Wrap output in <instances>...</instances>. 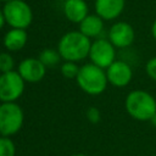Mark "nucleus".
I'll return each instance as SVG.
<instances>
[{
  "label": "nucleus",
  "mask_w": 156,
  "mask_h": 156,
  "mask_svg": "<svg viewBox=\"0 0 156 156\" xmlns=\"http://www.w3.org/2000/svg\"><path fill=\"white\" fill-rule=\"evenodd\" d=\"M150 123H151V126H152V127H155V128H156V113H155V115H154V117L150 119Z\"/></svg>",
  "instance_id": "23"
},
{
  "label": "nucleus",
  "mask_w": 156,
  "mask_h": 156,
  "mask_svg": "<svg viewBox=\"0 0 156 156\" xmlns=\"http://www.w3.org/2000/svg\"><path fill=\"white\" fill-rule=\"evenodd\" d=\"M87 118H88V121L91 122V123H98V122H100V119H101L100 110L96 108V107H89L88 111H87Z\"/></svg>",
  "instance_id": "20"
},
{
  "label": "nucleus",
  "mask_w": 156,
  "mask_h": 156,
  "mask_svg": "<svg viewBox=\"0 0 156 156\" xmlns=\"http://www.w3.org/2000/svg\"><path fill=\"white\" fill-rule=\"evenodd\" d=\"M106 76L110 84L116 88H123L132 82L133 69L128 62L116 60L111 66L106 68Z\"/></svg>",
  "instance_id": "8"
},
{
  "label": "nucleus",
  "mask_w": 156,
  "mask_h": 156,
  "mask_svg": "<svg viewBox=\"0 0 156 156\" xmlns=\"http://www.w3.org/2000/svg\"><path fill=\"white\" fill-rule=\"evenodd\" d=\"M90 48V38L80 32H68L60 39L57 51L62 60L78 62L89 56Z\"/></svg>",
  "instance_id": "2"
},
{
  "label": "nucleus",
  "mask_w": 156,
  "mask_h": 156,
  "mask_svg": "<svg viewBox=\"0 0 156 156\" xmlns=\"http://www.w3.org/2000/svg\"><path fill=\"white\" fill-rule=\"evenodd\" d=\"M38 58L44 63L45 67H52V66H55V65H57L60 62L61 55L58 54L57 50H54V49H44L40 52V55H39Z\"/></svg>",
  "instance_id": "15"
},
{
  "label": "nucleus",
  "mask_w": 156,
  "mask_h": 156,
  "mask_svg": "<svg viewBox=\"0 0 156 156\" xmlns=\"http://www.w3.org/2000/svg\"><path fill=\"white\" fill-rule=\"evenodd\" d=\"M76 80L79 88L89 95H99L104 93L108 83L106 71L91 62L79 68Z\"/></svg>",
  "instance_id": "3"
},
{
  "label": "nucleus",
  "mask_w": 156,
  "mask_h": 156,
  "mask_svg": "<svg viewBox=\"0 0 156 156\" xmlns=\"http://www.w3.org/2000/svg\"><path fill=\"white\" fill-rule=\"evenodd\" d=\"M71 156H88V155H85V154H73Z\"/></svg>",
  "instance_id": "24"
},
{
  "label": "nucleus",
  "mask_w": 156,
  "mask_h": 156,
  "mask_svg": "<svg viewBox=\"0 0 156 156\" xmlns=\"http://www.w3.org/2000/svg\"><path fill=\"white\" fill-rule=\"evenodd\" d=\"M16 147L9 136H0V156H15Z\"/></svg>",
  "instance_id": "16"
},
{
  "label": "nucleus",
  "mask_w": 156,
  "mask_h": 156,
  "mask_svg": "<svg viewBox=\"0 0 156 156\" xmlns=\"http://www.w3.org/2000/svg\"><path fill=\"white\" fill-rule=\"evenodd\" d=\"M89 58L91 63L106 69L116 61V48L108 39L98 38L91 43Z\"/></svg>",
  "instance_id": "7"
},
{
  "label": "nucleus",
  "mask_w": 156,
  "mask_h": 156,
  "mask_svg": "<svg viewBox=\"0 0 156 156\" xmlns=\"http://www.w3.org/2000/svg\"><path fill=\"white\" fill-rule=\"evenodd\" d=\"M127 113L135 121L150 122L156 113V99L149 91L132 90L127 94L124 100Z\"/></svg>",
  "instance_id": "1"
},
{
  "label": "nucleus",
  "mask_w": 156,
  "mask_h": 156,
  "mask_svg": "<svg viewBox=\"0 0 156 156\" xmlns=\"http://www.w3.org/2000/svg\"><path fill=\"white\" fill-rule=\"evenodd\" d=\"M13 66H15L13 57L7 52H1L0 54V72L6 73L10 71H13Z\"/></svg>",
  "instance_id": "18"
},
{
  "label": "nucleus",
  "mask_w": 156,
  "mask_h": 156,
  "mask_svg": "<svg viewBox=\"0 0 156 156\" xmlns=\"http://www.w3.org/2000/svg\"><path fill=\"white\" fill-rule=\"evenodd\" d=\"M4 23H5V16H4V12L0 10V29L2 28Z\"/></svg>",
  "instance_id": "22"
},
{
  "label": "nucleus",
  "mask_w": 156,
  "mask_h": 156,
  "mask_svg": "<svg viewBox=\"0 0 156 156\" xmlns=\"http://www.w3.org/2000/svg\"><path fill=\"white\" fill-rule=\"evenodd\" d=\"M63 12L71 22L80 23L88 16V5L84 0H66Z\"/></svg>",
  "instance_id": "12"
},
{
  "label": "nucleus",
  "mask_w": 156,
  "mask_h": 156,
  "mask_svg": "<svg viewBox=\"0 0 156 156\" xmlns=\"http://www.w3.org/2000/svg\"><path fill=\"white\" fill-rule=\"evenodd\" d=\"M24 91V79L17 71H10L0 76V101L15 102Z\"/></svg>",
  "instance_id": "6"
},
{
  "label": "nucleus",
  "mask_w": 156,
  "mask_h": 156,
  "mask_svg": "<svg viewBox=\"0 0 156 156\" xmlns=\"http://www.w3.org/2000/svg\"><path fill=\"white\" fill-rule=\"evenodd\" d=\"M24 115L16 102H2L0 105V134L11 136L16 134L23 124Z\"/></svg>",
  "instance_id": "4"
},
{
  "label": "nucleus",
  "mask_w": 156,
  "mask_h": 156,
  "mask_svg": "<svg viewBox=\"0 0 156 156\" xmlns=\"http://www.w3.org/2000/svg\"><path fill=\"white\" fill-rule=\"evenodd\" d=\"M104 30V20L98 15H88L79 23V32L88 38H98Z\"/></svg>",
  "instance_id": "13"
},
{
  "label": "nucleus",
  "mask_w": 156,
  "mask_h": 156,
  "mask_svg": "<svg viewBox=\"0 0 156 156\" xmlns=\"http://www.w3.org/2000/svg\"><path fill=\"white\" fill-rule=\"evenodd\" d=\"M5 21L12 27L18 29H26L32 23V10L23 0L7 1L2 9Z\"/></svg>",
  "instance_id": "5"
},
{
  "label": "nucleus",
  "mask_w": 156,
  "mask_h": 156,
  "mask_svg": "<svg viewBox=\"0 0 156 156\" xmlns=\"http://www.w3.org/2000/svg\"><path fill=\"white\" fill-rule=\"evenodd\" d=\"M151 35H152V38L156 40V20L154 21V23H152V26H151Z\"/></svg>",
  "instance_id": "21"
},
{
  "label": "nucleus",
  "mask_w": 156,
  "mask_h": 156,
  "mask_svg": "<svg viewBox=\"0 0 156 156\" xmlns=\"http://www.w3.org/2000/svg\"><path fill=\"white\" fill-rule=\"evenodd\" d=\"M79 68L77 66L76 62H71V61H65V63H62L61 66V73L65 78H68V79H76L78 73H79Z\"/></svg>",
  "instance_id": "17"
},
{
  "label": "nucleus",
  "mask_w": 156,
  "mask_h": 156,
  "mask_svg": "<svg viewBox=\"0 0 156 156\" xmlns=\"http://www.w3.org/2000/svg\"><path fill=\"white\" fill-rule=\"evenodd\" d=\"M124 5L126 0H95V11L102 20L111 21L123 12Z\"/></svg>",
  "instance_id": "11"
},
{
  "label": "nucleus",
  "mask_w": 156,
  "mask_h": 156,
  "mask_svg": "<svg viewBox=\"0 0 156 156\" xmlns=\"http://www.w3.org/2000/svg\"><path fill=\"white\" fill-rule=\"evenodd\" d=\"M108 40L112 45L117 49H126L129 48L135 38V33L133 27L127 22H116L111 26L108 30Z\"/></svg>",
  "instance_id": "9"
},
{
  "label": "nucleus",
  "mask_w": 156,
  "mask_h": 156,
  "mask_svg": "<svg viewBox=\"0 0 156 156\" xmlns=\"http://www.w3.org/2000/svg\"><path fill=\"white\" fill-rule=\"evenodd\" d=\"M145 72H146V76L150 79L156 82V56H154V57H151L146 61Z\"/></svg>",
  "instance_id": "19"
},
{
  "label": "nucleus",
  "mask_w": 156,
  "mask_h": 156,
  "mask_svg": "<svg viewBox=\"0 0 156 156\" xmlns=\"http://www.w3.org/2000/svg\"><path fill=\"white\" fill-rule=\"evenodd\" d=\"M1 1H6L7 2V1H11V0H1Z\"/></svg>",
  "instance_id": "25"
},
{
  "label": "nucleus",
  "mask_w": 156,
  "mask_h": 156,
  "mask_svg": "<svg viewBox=\"0 0 156 156\" xmlns=\"http://www.w3.org/2000/svg\"><path fill=\"white\" fill-rule=\"evenodd\" d=\"M27 39H28V35L24 29L13 28L5 34L4 45L10 51H18L26 45Z\"/></svg>",
  "instance_id": "14"
},
{
  "label": "nucleus",
  "mask_w": 156,
  "mask_h": 156,
  "mask_svg": "<svg viewBox=\"0 0 156 156\" xmlns=\"http://www.w3.org/2000/svg\"><path fill=\"white\" fill-rule=\"evenodd\" d=\"M17 72L24 79V82L37 83L40 82L46 73V67L39 58L28 57L20 62Z\"/></svg>",
  "instance_id": "10"
}]
</instances>
